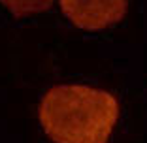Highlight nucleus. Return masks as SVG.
Segmentation results:
<instances>
[{"label": "nucleus", "mask_w": 147, "mask_h": 143, "mask_svg": "<svg viewBox=\"0 0 147 143\" xmlns=\"http://www.w3.org/2000/svg\"><path fill=\"white\" fill-rule=\"evenodd\" d=\"M38 117L55 143H108L119 119V102L87 85H57L40 102Z\"/></svg>", "instance_id": "obj_1"}, {"label": "nucleus", "mask_w": 147, "mask_h": 143, "mask_svg": "<svg viewBox=\"0 0 147 143\" xmlns=\"http://www.w3.org/2000/svg\"><path fill=\"white\" fill-rule=\"evenodd\" d=\"M61 8L76 26L100 30L125 17L126 0H61Z\"/></svg>", "instance_id": "obj_2"}, {"label": "nucleus", "mask_w": 147, "mask_h": 143, "mask_svg": "<svg viewBox=\"0 0 147 143\" xmlns=\"http://www.w3.org/2000/svg\"><path fill=\"white\" fill-rule=\"evenodd\" d=\"M4 6H8L9 11L17 17L28 15V13H36V11H43L51 6L53 0H2Z\"/></svg>", "instance_id": "obj_3"}]
</instances>
